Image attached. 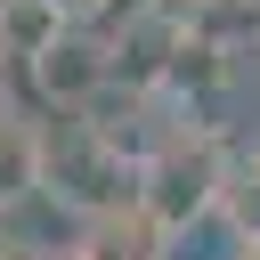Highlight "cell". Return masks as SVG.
I'll use <instances>...</instances> for the list:
<instances>
[{
	"label": "cell",
	"mask_w": 260,
	"mask_h": 260,
	"mask_svg": "<svg viewBox=\"0 0 260 260\" xmlns=\"http://www.w3.org/2000/svg\"><path fill=\"white\" fill-rule=\"evenodd\" d=\"M219 179H228V154H219L203 130H187V138H162V146L138 162L130 203H138V219H146L162 244H179L195 219L219 211Z\"/></svg>",
	"instance_id": "1"
},
{
	"label": "cell",
	"mask_w": 260,
	"mask_h": 260,
	"mask_svg": "<svg viewBox=\"0 0 260 260\" xmlns=\"http://www.w3.org/2000/svg\"><path fill=\"white\" fill-rule=\"evenodd\" d=\"M24 73H32V81H41L57 106H89V98L114 81V57H106L98 41H81V32H57V41H49V49H41Z\"/></svg>",
	"instance_id": "2"
},
{
	"label": "cell",
	"mask_w": 260,
	"mask_h": 260,
	"mask_svg": "<svg viewBox=\"0 0 260 260\" xmlns=\"http://www.w3.org/2000/svg\"><path fill=\"white\" fill-rule=\"evenodd\" d=\"M57 32H73L57 0H0V57L8 65H32Z\"/></svg>",
	"instance_id": "3"
},
{
	"label": "cell",
	"mask_w": 260,
	"mask_h": 260,
	"mask_svg": "<svg viewBox=\"0 0 260 260\" xmlns=\"http://www.w3.org/2000/svg\"><path fill=\"white\" fill-rule=\"evenodd\" d=\"M32 195H41V130H24V122L0 114V219L24 211Z\"/></svg>",
	"instance_id": "4"
},
{
	"label": "cell",
	"mask_w": 260,
	"mask_h": 260,
	"mask_svg": "<svg viewBox=\"0 0 260 260\" xmlns=\"http://www.w3.org/2000/svg\"><path fill=\"white\" fill-rule=\"evenodd\" d=\"M211 219H228L236 228V244L244 252H260V162L244 154V162H228V179H219V211Z\"/></svg>",
	"instance_id": "5"
},
{
	"label": "cell",
	"mask_w": 260,
	"mask_h": 260,
	"mask_svg": "<svg viewBox=\"0 0 260 260\" xmlns=\"http://www.w3.org/2000/svg\"><path fill=\"white\" fill-rule=\"evenodd\" d=\"M252 162H260V138H252Z\"/></svg>",
	"instance_id": "6"
}]
</instances>
